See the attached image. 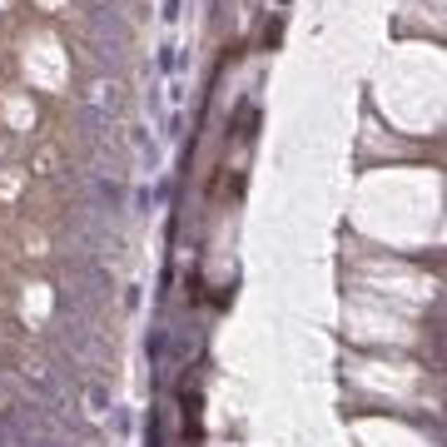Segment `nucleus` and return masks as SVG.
<instances>
[{"mask_svg": "<svg viewBox=\"0 0 447 447\" xmlns=\"http://www.w3.org/2000/svg\"><path fill=\"white\" fill-rule=\"evenodd\" d=\"M85 109H95V115H104V120H109V115H120V109H125V95H120V85H115V80H109V85L99 80V85L90 90Z\"/></svg>", "mask_w": 447, "mask_h": 447, "instance_id": "f257e3e1", "label": "nucleus"}, {"mask_svg": "<svg viewBox=\"0 0 447 447\" xmlns=\"http://www.w3.org/2000/svg\"><path fill=\"white\" fill-rule=\"evenodd\" d=\"M130 144L139 149V159H144V170H159V144L144 135V130H130Z\"/></svg>", "mask_w": 447, "mask_h": 447, "instance_id": "f03ea898", "label": "nucleus"}, {"mask_svg": "<svg viewBox=\"0 0 447 447\" xmlns=\"http://www.w3.org/2000/svg\"><path fill=\"white\" fill-rule=\"evenodd\" d=\"M85 398H90V413H109V393H104L99 383H90V393H85Z\"/></svg>", "mask_w": 447, "mask_h": 447, "instance_id": "7ed1b4c3", "label": "nucleus"}, {"mask_svg": "<svg viewBox=\"0 0 447 447\" xmlns=\"http://www.w3.org/2000/svg\"><path fill=\"white\" fill-rule=\"evenodd\" d=\"M99 6H109V0H99Z\"/></svg>", "mask_w": 447, "mask_h": 447, "instance_id": "20e7f679", "label": "nucleus"}]
</instances>
